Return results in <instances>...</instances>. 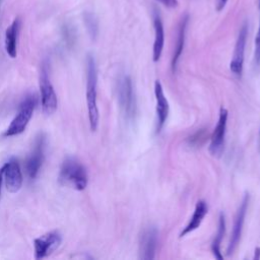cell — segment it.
<instances>
[{"label": "cell", "mask_w": 260, "mask_h": 260, "mask_svg": "<svg viewBox=\"0 0 260 260\" xmlns=\"http://www.w3.org/2000/svg\"><path fill=\"white\" fill-rule=\"evenodd\" d=\"M96 83H98V73L95 61L91 55L87 57L86 60V105L89 126L92 131H95L99 125V108L96 103Z\"/></svg>", "instance_id": "6da1fadb"}, {"label": "cell", "mask_w": 260, "mask_h": 260, "mask_svg": "<svg viewBox=\"0 0 260 260\" xmlns=\"http://www.w3.org/2000/svg\"><path fill=\"white\" fill-rule=\"evenodd\" d=\"M87 180L86 170L78 160L69 157L63 161L59 172V182L62 185L82 191L87 186Z\"/></svg>", "instance_id": "7a4b0ae2"}, {"label": "cell", "mask_w": 260, "mask_h": 260, "mask_svg": "<svg viewBox=\"0 0 260 260\" xmlns=\"http://www.w3.org/2000/svg\"><path fill=\"white\" fill-rule=\"evenodd\" d=\"M37 106V98L34 94L27 95L19 106V110L16 116L13 118L5 132L3 133L4 137H11L18 134H21L25 129L32 117L35 108Z\"/></svg>", "instance_id": "3957f363"}, {"label": "cell", "mask_w": 260, "mask_h": 260, "mask_svg": "<svg viewBox=\"0 0 260 260\" xmlns=\"http://www.w3.org/2000/svg\"><path fill=\"white\" fill-rule=\"evenodd\" d=\"M118 101L121 111L126 120L132 121L136 115V99L133 90L132 80L129 75L123 74L117 84Z\"/></svg>", "instance_id": "277c9868"}, {"label": "cell", "mask_w": 260, "mask_h": 260, "mask_svg": "<svg viewBox=\"0 0 260 260\" xmlns=\"http://www.w3.org/2000/svg\"><path fill=\"white\" fill-rule=\"evenodd\" d=\"M40 90H41V104L43 112L46 115L53 114L58 107L57 94L50 81L47 66L44 65L40 75Z\"/></svg>", "instance_id": "5b68a950"}, {"label": "cell", "mask_w": 260, "mask_h": 260, "mask_svg": "<svg viewBox=\"0 0 260 260\" xmlns=\"http://www.w3.org/2000/svg\"><path fill=\"white\" fill-rule=\"evenodd\" d=\"M62 242L59 232L53 231L42 235L34 241V252L36 259H43L57 250Z\"/></svg>", "instance_id": "8992f818"}, {"label": "cell", "mask_w": 260, "mask_h": 260, "mask_svg": "<svg viewBox=\"0 0 260 260\" xmlns=\"http://www.w3.org/2000/svg\"><path fill=\"white\" fill-rule=\"evenodd\" d=\"M226 121H228V110L221 107L219 111L218 121L211 135V140L209 144V151L212 155L218 156L222 152L223 144H224L225 129H226Z\"/></svg>", "instance_id": "52a82bcc"}, {"label": "cell", "mask_w": 260, "mask_h": 260, "mask_svg": "<svg viewBox=\"0 0 260 260\" xmlns=\"http://www.w3.org/2000/svg\"><path fill=\"white\" fill-rule=\"evenodd\" d=\"M247 35H248V26L245 23L239 30V35H238V38L236 41L233 57H232V60L230 63L231 71L237 76H240L243 71Z\"/></svg>", "instance_id": "ba28073f"}, {"label": "cell", "mask_w": 260, "mask_h": 260, "mask_svg": "<svg viewBox=\"0 0 260 260\" xmlns=\"http://www.w3.org/2000/svg\"><path fill=\"white\" fill-rule=\"evenodd\" d=\"M44 149H45V136L39 135L35 141V146L26 159L25 171L29 179L34 180L37 178L40 169L44 160Z\"/></svg>", "instance_id": "9c48e42d"}, {"label": "cell", "mask_w": 260, "mask_h": 260, "mask_svg": "<svg viewBox=\"0 0 260 260\" xmlns=\"http://www.w3.org/2000/svg\"><path fill=\"white\" fill-rule=\"evenodd\" d=\"M4 180L6 189L10 193H16L20 190L23 182L19 162L16 158H10L4 165Z\"/></svg>", "instance_id": "30bf717a"}, {"label": "cell", "mask_w": 260, "mask_h": 260, "mask_svg": "<svg viewBox=\"0 0 260 260\" xmlns=\"http://www.w3.org/2000/svg\"><path fill=\"white\" fill-rule=\"evenodd\" d=\"M248 203H249V195L246 194L243 198V201H242V203H241V205L238 209L237 215L235 217V222H234L231 239H230L229 246H228V249H226V254L228 255L233 254V252L235 251V249L237 248V246L239 244L241 234H242V230H243V225H244V221H245V216H246V212H247Z\"/></svg>", "instance_id": "8fae6325"}, {"label": "cell", "mask_w": 260, "mask_h": 260, "mask_svg": "<svg viewBox=\"0 0 260 260\" xmlns=\"http://www.w3.org/2000/svg\"><path fill=\"white\" fill-rule=\"evenodd\" d=\"M157 245V231L151 226L142 233L139 242V257L143 260H151L154 258Z\"/></svg>", "instance_id": "7c38bea8"}, {"label": "cell", "mask_w": 260, "mask_h": 260, "mask_svg": "<svg viewBox=\"0 0 260 260\" xmlns=\"http://www.w3.org/2000/svg\"><path fill=\"white\" fill-rule=\"evenodd\" d=\"M154 94L156 101V117H157V132L164 127L166 120L169 115V103L165 96L164 89L159 80H156L154 83Z\"/></svg>", "instance_id": "4fadbf2b"}, {"label": "cell", "mask_w": 260, "mask_h": 260, "mask_svg": "<svg viewBox=\"0 0 260 260\" xmlns=\"http://www.w3.org/2000/svg\"><path fill=\"white\" fill-rule=\"evenodd\" d=\"M153 28H154V42L152 49L153 61L157 62L160 59L164 45H165V30L161 17L157 11L153 12Z\"/></svg>", "instance_id": "5bb4252c"}, {"label": "cell", "mask_w": 260, "mask_h": 260, "mask_svg": "<svg viewBox=\"0 0 260 260\" xmlns=\"http://www.w3.org/2000/svg\"><path fill=\"white\" fill-rule=\"evenodd\" d=\"M207 211H208V207H207L206 202L203 201V200H199L196 203V206H195V209H194V212H193V215H192L191 219L189 220L188 224L181 232L180 237L182 238V237L186 236L187 234H190L191 232L195 231L197 228H199V225L201 224V222H202L204 216L206 215Z\"/></svg>", "instance_id": "9a60e30c"}, {"label": "cell", "mask_w": 260, "mask_h": 260, "mask_svg": "<svg viewBox=\"0 0 260 260\" xmlns=\"http://www.w3.org/2000/svg\"><path fill=\"white\" fill-rule=\"evenodd\" d=\"M20 21L15 18L5 30V50L9 57L15 58L17 54V36L19 31Z\"/></svg>", "instance_id": "2e32d148"}, {"label": "cell", "mask_w": 260, "mask_h": 260, "mask_svg": "<svg viewBox=\"0 0 260 260\" xmlns=\"http://www.w3.org/2000/svg\"><path fill=\"white\" fill-rule=\"evenodd\" d=\"M189 21V16L186 14L182 17L180 24H179V29H178V37H177V42L175 46V51L174 55L172 58V70L175 72L177 68L178 61L182 55L184 45H185V39H186V30H187V24Z\"/></svg>", "instance_id": "e0dca14e"}, {"label": "cell", "mask_w": 260, "mask_h": 260, "mask_svg": "<svg viewBox=\"0 0 260 260\" xmlns=\"http://www.w3.org/2000/svg\"><path fill=\"white\" fill-rule=\"evenodd\" d=\"M224 231H225V221H224V215L222 213H220L219 215V220H218V229H217V233H216V236L212 242V245H211V250H212V253L214 255V257L216 259H219L221 260L222 259V255L220 253V243H221V240L223 238V235H224Z\"/></svg>", "instance_id": "ac0fdd59"}, {"label": "cell", "mask_w": 260, "mask_h": 260, "mask_svg": "<svg viewBox=\"0 0 260 260\" xmlns=\"http://www.w3.org/2000/svg\"><path fill=\"white\" fill-rule=\"evenodd\" d=\"M83 19H84V23H85V26L87 28V31H88L90 38L94 40L99 32V24H98V20H96L95 16L90 12H85L83 14Z\"/></svg>", "instance_id": "d6986e66"}, {"label": "cell", "mask_w": 260, "mask_h": 260, "mask_svg": "<svg viewBox=\"0 0 260 260\" xmlns=\"http://www.w3.org/2000/svg\"><path fill=\"white\" fill-rule=\"evenodd\" d=\"M206 137H207L206 130L205 129H199L187 139V142L192 147H199L204 143Z\"/></svg>", "instance_id": "ffe728a7"}, {"label": "cell", "mask_w": 260, "mask_h": 260, "mask_svg": "<svg viewBox=\"0 0 260 260\" xmlns=\"http://www.w3.org/2000/svg\"><path fill=\"white\" fill-rule=\"evenodd\" d=\"M255 60L257 63H260V23L255 38Z\"/></svg>", "instance_id": "44dd1931"}, {"label": "cell", "mask_w": 260, "mask_h": 260, "mask_svg": "<svg viewBox=\"0 0 260 260\" xmlns=\"http://www.w3.org/2000/svg\"><path fill=\"white\" fill-rule=\"evenodd\" d=\"M159 3H161L164 6L169 7V8H175L179 5L178 0H156Z\"/></svg>", "instance_id": "7402d4cb"}, {"label": "cell", "mask_w": 260, "mask_h": 260, "mask_svg": "<svg viewBox=\"0 0 260 260\" xmlns=\"http://www.w3.org/2000/svg\"><path fill=\"white\" fill-rule=\"evenodd\" d=\"M226 2H228V0H215V8H216V10L217 11H221L224 8Z\"/></svg>", "instance_id": "603a6c76"}, {"label": "cell", "mask_w": 260, "mask_h": 260, "mask_svg": "<svg viewBox=\"0 0 260 260\" xmlns=\"http://www.w3.org/2000/svg\"><path fill=\"white\" fill-rule=\"evenodd\" d=\"M3 179H4V166L0 168V194H1V186H2Z\"/></svg>", "instance_id": "cb8c5ba5"}, {"label": "cell", "mask_w": 260, "mask_h": 260, "mask_svg": "<svg viewBox=\"0 0 260 260\" xmlns=\"http://www.w3.org/2000/svg\"><path fill=\"white\" fill-rule=\"evenodd\" d=\"M260 258V248L257 247L255 249V256H254V259H259Z\"/></svg>", "instance_id": "d4e9b609"}, {"label": "cell", "mask_w": 260, "mask_h": 260, "mask_svg": "<svg viewBox=\"0 0 260 260\" xmlns=\"http://www.w3.org/2000/svg\"><path fill=\"white\" fill-rule=\"evenodd\" d=\"M259 1V8H260V0H258Z\"/></svg>", "instance_id": "484cf974"}]
</instances>
